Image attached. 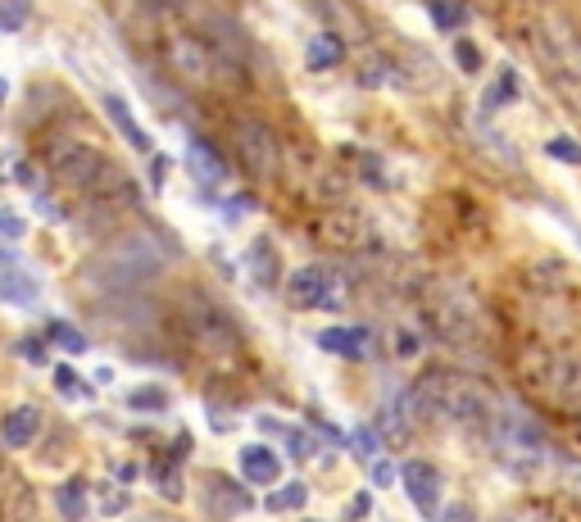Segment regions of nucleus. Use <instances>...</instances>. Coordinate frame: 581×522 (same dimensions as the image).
<instances>
[{"label": "nucleus", "instance_id": "obj_12", "mask_svg": "<svg viewBox=\"0 0 581 522\" xmlns=\"http://www.w3.org/2000/svg\"><path fill=\"white\" fill-rule=\"evenodd\" d=\"M400 482H404V491H409V500H414V509L423 513V518H441V473H436V463L409 459L400 468Z\"/></svg>", "mask_w": 581, "mask_h": 522}, {"label": "nucleus", "instance_id": "obj_25", "mask_svg": "<svg viewBox=\"0 0 581 522\" xmlns=\"http://www.w3.org/2000/svg\"><path fill=\"white\" fill-rule=\"evenodd\" d=\"M0 300L5 305H32L37 300V282L28 273H0Z\"/></svg>", "mask_w": 581, "mask_h": 522}, {"label": "nucleus", "instance_id": "obj_37", "mask_svg": "<svg viewBox=\"0 0 581 522\" xmlns=\"http://www.w3.org/2000/svg\"><path fill=\"white\" fill-rule=\"evenodd\" d=\"M128 500H132L128 491H105V500H100V513H109V518H114V513L128 509Z\"/></svg>", "mask_w": 581, "mask_h": 522}, {"label": "nucleus", "instance_id": "obj_30", "mask_svg": "<svg viewBox=\"0 0 581 522\" xmlns=\"http://www.w3.org/2000/svg\"><path fill=\"white\" fill-rule=\"evenodd\" d=\"M286 445H291V454H296V459H314V454H323L318 436L314 432H296V427H286Z\"/></svg>", "mask_w": 581, "mask_h": 522}, {"label": "nucleus", "instance_id": "obj_19", "mask_svg": "<svg viewBox=\"0 0 581 522\" xmlns=\"http://www.w3.org/2000/svg\"><path fill=\"white\" fill-rule=\"evenodd\" d=\"M241 473L246 482H259V486H273L282 477V454L273 445H246L241 450Z\"/></svg>", "mask_w": 581, "mask_h": 522}, {"label": "nucleus", "instance_id": "obj_6", "mask_svg": "<svg viewBox=\"0 0 581 522\" xmlns=\"http://www.w3.org/2000/svg\"><path fill=\"white\" fill-rule=\"evenodd\" d=\"M164 64H168V73L182 78L187 87H214V82H223L227 73H237L223 50L209 46L200 32H187V28L164 32Z\"/></svg>", "mask_w": 581, "mask_h": 522}, {"label": "nucleus", "instance_id": "obj_5", "mask_svg": "<svg viewBox=\"0 0 581 522\" xmlns=\"http://www.w3.org/2000/svg\"><path fill=\"white\" fill-rule=\"evenodd\" d=\"M532 50L536 64H541L545 82L554 87V96L581 119V37L568 19L559 14H545L532 23Z\"/></svg>", "mask_w": 581, "mask_h": 522}, {"label": "nucleus", "instance_id": "obj_44", "mask_svg": "<svg viewBox=\"0 0 581 522\" xmlns=\"http://www.w3.org/2000/svg\"><path fill=\"white\" fill-rule=\"evenodd\" d=\"M0 232H5V237H23V218L0 214Z\"/></svg>", "mask_w": 581, "mask_h": 522}, {"label": "nucleus", "instance_id": "obj_16", "mask_svg": "<svg viewBox=\"0 0 581 522\" xmlns=\"http://www.w3.org/2000/svg\"><path fill=\"white\" fill-rule=\"evenodd\" d=\"M305 5L323 19V28H332V32L350 28L355 37H364V32H368V19H364V10H359L355 0H305Z\"/></svg>", "mask_w": 581, "mask_h": 522}, {"label": "nucleus", "instance_id": "obj_39", "mask_svg": "<svg viewBox=\"0 0 581 522\" xmlns=\"http://www.w3.org/2000/svg\"><path fill=\"white\" fill-rule=\"evenodd\" d=\"M55 382L64 386V395H87V391H82V382H78V377H73V368H69V364H60V368H55Z\"/></svg>", "mask_w": 581, "mask_h": 522}, {"label": "nucleus", "instance_id": "obj_36", "mask_svg": "<svg viewBox=\"0 0 581 522\" xmlns=\"http://www.w3.org/2000/svg\"><path fill=\"white\" fill-rule=\"evenodd\" d=\"M559 473L568 477V486H572V491L581 495V459H572V454H563V459H559Z\"/></svg>", "mask_w": 581, "mask_h": 522}, {"label": "nucleus", "instance_id": "obj_43", "mask_svg": "<svg viewBox=\"0 0 581 522\" xmlns=\"http://www.w3.org/2000/svg\"><path fill=\"white\" fill-rule=\"evenodd\" d=\"M436 522H477V513H473V504H463V500H459L450 513H441Z\"/></svg>", "mask_w": 581, "mask_h": 522}, {"label": "nucleus", "instance_id": "obj_14", "mask_svg": "<svg viewBox=\"0 0 581 522\" xmlns=\"http://www.w3.org/2000/svg\"><path fill=\"white\" fill-rule=\"evenodd\" d=\"M200 504H205L209 518H237V513L250 509V495L241 491L237 482H227V477L218 473H205V482H200Z\"/></svg>", "mask_w": 581, "mask_h": 522}, {"label": "nucleus", "instance_id": "obj_47", "mask_svg": "<svg viewBox=\"0 0 581 522\" xmlns=\"http://www.w3.org/2000/svg\"><path fill=\"white\" fill-rule=\"evenodd\" d=\"M368 504H373V495H368V491H359V495H355V509H350V518H364V513H368Z\"/></svg>", "mask_w": 581, "mask_h": 522}, {"label": "nucleus", "instance_id": "obj_2", "mask_svg": "<svg viewBox=\"0 0 581 522\" xmlns=\"http://www.w3.org/2000/svg\"><path fill=\"white\" fill-rule=\"evenodd\" d=\"M164 273V250L150 237H119L82 264V286L96 296H132Z\"/></svg>", "mask_w": 581, "mask_h": 522}, {"label": "nucleus", "instance_id": "obj_33", "mask_svg": "<svg viewBox=\"0 0 581 522\" xmlns=\"http://www.w3.org/2000/svg\"><path fill=\"white\" fill-rule=\"evenodd\" d=\"M545 155H550V159H563V164H581V146H577V141H568V137L545 141Z\"/></svg>", "mask_w": 581, "mask_h": 522}, {"label": "nucleus", "instance_id": "obj_38", "mask_svg": "<svg viewBox=\"0 0 581 522\" xmlns=\"http://www.w3.org/2000/svg\"><path fill=\"white\" fill-rule=\"evenodd\" d=\"M350 445H355V450L364 454V459H377V441H373V427H359V432H355V441H350Z\"/></svg>", "mask_w": 581, "mask_h": 522}, {"label": "nucleus", "instance_id": "obj_27", "mask_svg": "<svg viewBox=\"0 0 581 522\" xmlns=\"http://www.w3.org/2000/svg\"><path fill=\"white\" fill-rule=\"evenodd\" d=\"M513 96H518V78H513V69H500V73H495V82L486 87L482 109L491 114V109H500V105H513Z\"/></svg>", "mask_w": 581, "mask_h": 522}, {"label": "nucleus", "instance_id": "obj_28", "mask_svg": "<svg viewBox=\"0 0 581 522\" xmlns=\"http://www.w3.org/2000/svg\"><path fill=\"white\" fill-rule=\"evenodd\" d=\"M305 500H309V491H305L300 482H291V486H282V491H268L264 509H268V513H291V509H300Z\"/></svg>", "mask_w": 581, "mask_h": 522}, {"label": "nucleus", "instance_id": "obj_34", "mask_svg": "<svg viewBox=\"0 0 581 522\" xmlns=\"http://www.w3.org/2000/svg\"><path fill=\"white\" fill-rule=\"evenodd\" d=\"M159 491L168 495V500H182V477H178V468L168 463V468H159Z\"/></svg>", "mask_w": 581, "mask_h": 522}, {"label": "nucleus", "instance_id": "obj_18", "mask_svg": "<svg viewBox=\"0 0 581 522\" xmlns=\"http://www.w3.org/2000/svg\"><path fill=\"white\" fill-rule=\"evenodd\" d=\"M368 341H373V336H368V327H323V332H318V345H323L327 355H341V359H364L368 355Z\"/></svg>", "mask_w": 581, "mask_h": 522}, {"label": "nucleus", "instance_id": "obj_32", "mask_svg": "<svg viewBox=\"0 0 581 522\" xmlns=\"http://www.w3.org/2000/svg\"><path fill=\"white\" fill-rule=\"evenodd\" d=\"M454 60H459L463 73H477L482 69V50H477L468 37H454Z\"/></svg>", "mask_w": 581, "mask_h": 522}, {"label": "nucleus", "instance_id": "obj_11", "mask_svg": "<svg viewBox=\"0 0 581 522\" xmlns=\"http://www.w3.org/2000/svg\"><path fill=\"white\" fill-rule=\"evenodd\" d=\"M187 332H191V341H196L200 350H218L223 359L237 355V332H232L227 314H223V309H214V305H205V300H191Z\"/></svg>", "mask_w": 581, "mask_h": 522}, {"label": "nucleus", "instance_id": "obj_15", "mask_svg": "<svg viewBox=\"0 0 581 522\" xmlns=\"http://www.w3.org/2000/svg\"><path fill=\"white\" fill-rule=\"evenodd\" d=\"M187 164H191V173H196V182L205 191H214V187H223L227 178H232V168H227V159L218 155L214 146H209L205 137H191V146H187Z\"/></svg>", "mask_w": 581, "mask_h": 522}, {"label": "nucleus", "instance_id": "obj_8", "mask_svg": "<svg viewBox=\"0 0 581 522\" xmlns=\"http://www.w3.org/2000/svg\"><path fill=\"white\" fill-rule=\"evenodd\" d=\"M491 441L500 445L513 463H550V459H559L554 445L545 441V427L536 423L518 400L500 404V414H495V423H491Z\"/></svg>", "mask_w": 581, "mask_h": 522}, {"label": "nucleus", "instance_id": "obj_41", "mask_svg": "<svg viewBox=\"0 0 581 522\" xmlns=\"http://www.w3.org/2000/svg\"><path fill=\"white\" fill-rule=\"evenodd\" d=\"M223 209H227V218H237V214H246V209H255V196H246V191H241V196H227Z\"/></svg>", "mask_w": 581, "mask_h": 522}, {"label": "nucleus", "instance_id": "obj_49", "mask_svg": "<svg viewBox=\"0 0 581 522\" xmlns=\"http://www.w3.org/2000/svg\"><path fill=\"white\" fill-rule=\"evenodd\" d=\"M5 91H10V82H5V78H0V100H5Z\"/></svg>", "mask_w": 581, "mask_h": 522}, {"label": "nucleus", "instance_id": "obj_10", "mask_svg": "<svg viewBox=\"0 0 581 522\" xmlns=\"http://www.w3.org/2000/svg\"><path fill=\"white\" fill-rule=\"evenodd\" d=\"M286 296H291L296 309H327V314H336V309H345V277L332 264H305L291 273Z\"/></svg>", "mask_w": 581, "mask_h": 522}, {"label": "nucleus", "instance_id": "obj_20", "mask_svg": "<svg viewBox=\"0 0 581 522\" xmlns=\"http://www.w3.org/2000/svg\"><path fill=\"white\" fill-rule=\"evenodd\" d=\"M305 60H309V69H318V73L336 69V64L345 60V41H341V32H332V28L314 32V37H309V46H305Z\"/></svg>", "mask_w": 581, "mask_h": 522}, {"label": "nucleus", "instance_id": "obj_13", "mask_svg": "<svg viewBox=\"0 0 581 522\" xmlns=\"http://www.w3.org/2000/svg\"><path fill=\"white\" fill-rule=\"evenodd\" d=\"M423 423V404H418V391L414 386H404V391H395L391 400L377 409V432L386 436V441H404V436L414 432V427Z\"/></svg>", "mask_w": 581, "mask_h": 522}, {"label": "nucleus", "instance_id": "obj_42", "mask_svg": "<svg viewBox=\"0 0 581 522\" xmlns=\"http://www.w3.org/2000/svg\"><path fill=\"white\" fill-rule=\"evenodd\" d=\"M37 209H41L46 223H60V218H64V205H60V200H50V196H37Z\"/></svg>", "mask_w": 581, "mask_h": 522}, {"label": "nucleus", "instance_id": "obj_3", "mask_svg": "<svg viewBox=\"0 0 581 522\" xmlns=\"http://www.w3.org/2000/svg\"><path fill=\"white\" fill-rule=\"evenodd\" d=\"M418 309H423V327L436 341H445V345H482L486 341V309L463 282L432 277L423 286V296H418Z\"/></svg>", "mask_w": 581, "mask_h": 522}, {"label": "nucleus", "instance_id": "obj_35", "mask_svg": "<svg viewBox=\"0 0 581 522\" xmlns=\"http://www.w3.org/2000/svg\"><path fill=\"white\" fill-rule=\"evenodd\" d=\"M368 477H373V486H391L400 473H395L386 459H373V463H368Z\"/></svg>", "mask_w": 581, "mask_h": 522}, {"label": "nucleus", "instance_id": "obj_22", "mask_svg": "<svg viewBox=\"0 0 581 522\" xmlns=\"http://www.w3.org/2000/svg\"><path fill=\"white\" fill-rule=\"evenodd\" d=\"M423 10L432 14V23L441 32H450V37H459V28L468 23V5H463V0H423Z\"/></svg>", "mask_w": 581, "mask_h": 522}, {"label": "nucleus", "instance_id": "obj_29", "mask_svg": "<svg viewBox=\"0 0 581 522\" xmlns=\"http://www.w3.org/2000/svg\"><path fill=\"white\" fill-rule=\"evenodd\" d=\"M28 23V0H0V32H19Z\"/></svg>", "mask_w": 581, "mask_h": 522}, {"label": "nucleus", "instance_id": "obj_9", "mask_svg": "<svg viewBox=\"0 0 581 522\" xmlns=\"http://www.w3.org/2000/svg\"><path fill=\"white\" fill-rule=\"evenodd\" d=\"M232 146H237L241 168L255 182H273L282 173V141H277V128L268 119H255V114L232 119Z\"/></svg>", "mask_w": 581, "mask_h": 522}, {"label": "nucleus", "instance_id": "obj_26", "mask_svg": "<svg viewBox=\"0 0 581 522\" xmlns=\"http://www.w3.org/2000/svg\"><path fill=\"white\" fill-rule=\"evenodd\" d=\"M46 341L60 345L64 355H82V350H87V336H82L73 323H64V318H50L46 323Z\"/></svg>", "mask_w": 581, "mask_h": 522}, {"label": "nucleus", "instance_id": "obj_17", "mask_svg": "<svg viewBox=\"0 0 581 522\" xmlns=\"http://www.w3.org/2000/svg\"><path fill=\"white\" fill-rule=\"evenodd\" d=\"M37 432H41V409H37V404H19V409H10L5 423H0V441L10 445V450H28V445L37 441Z\"/></svg>", "mask_w": 581, "mask_h": 522}, {"label": "nucleus", "instance_id": "obj_48", "mask_svg": "<svg viewBox=\"0 0 581 522\" xmlns=\"http://www.w3.org/2000/svg\"><path fill=\"white\" fill-rule=\"evenodd\" d=\"M114 477H119V482H132V477H137V463H114Z\"/></svg>", "mask_w": 581, "mask_h": 522}, {"label": "nucleus", "instance_id": "obj_24", "mask_svg": "<svg viewBox=\"0 0 581 522\" xmlns=\"http://www.w3.org/2000/svg\"><path fill=\"white\" fill-rule=\"evenodd\" d=\"M246 264H250V273L259 277V282L264 286H273L277 282V250H273V241H255V246H250V255H246Z\"/></svg>", "mask_w": 581, "mask_h": 522}, {"label": "nucleus", "instance_id": "obj_23", "mask_svg": "<svg viewBox=\"0 0 581 522\" xmlns=\"http://www.w3.org/2000/svg\"><path fill=\"white\" fill-rule=\"evenodd\" d=\"M87 482L82 477H69V482L55 491V504H60V513H64V522H82V513H87Z\"/></svg>", "mask_w": 581, "mask_h": 522}, {"label": "nucleus", "instance_id": "obj_1", "mask_svg": "<svg viewBox=\"0 0 581 522\" xmlns=\"http://www.w3.org/2000/svg\"><path fill=\"white\" fill-rule=\"evenodd\" d=\"M418 404H423V418L445 427H477V432H491L495 414H500V395L491 382L473 373H459V368H432L414 382Z\"/></svg>", "mask_w": 581, "mask_h": 522}, {"label": "nucleus", "instance_id": "obj_46", "mask_svg": "<svg viewBox=\"0 0 581 522\" xmlns=\"http://www.w3.org/2000/svg\"><path fill=\"white\" fill-rule=\"evenodd\" d=\"M14 182H23V187H32V182H37V173H32V164H14Z\"/></svg>", "mask_w": 581, "mask_h": 522}, {"label": "nucleus", "instance_id": "obj_40", "mask_svg": "<svg viewBox=\"0 0 581 522\" xmlns=\"http://www.w3.org/2000/svg\"><path fill=\"white\" fill-rule=\"evenodd\" d=\"M19 350H23V359H28V364H46V350H41L37 336H23Z\"/></svg>", "mask_w": 581, "mask_h": 522}, {"label": "nucleus", "instance_id": "obj_7", "mask_svg": "<svg viewBox=\"0 0 581 522\" xmlns=\"http://www.w3.org/2000/svg\"><path fill=\"white\" fill-rule=\"evenodd\" d=\"M522 377L550 404H559L568 414H581V355H572V350H527L522 355Z\"/></svg>", "mask_w": 581, "mask_h": 522}, {"label": "nucleus", "instance_id": "obj_50", "mask_svg": "<svg viewBox=\"0 0 581 522\" xmlns=\"http://www.w3.org/2000/svg\"><path fill=\"white\" fill-rule=\"evenodd\" d=\"M141 522H150V518H141Z\"/></svg>", "mask_w": 581, "mask_h": 522}, {"label": "nucleus", "instance_id": "obj_21", "mask_svg": "<svg viewBox=\"0 0 581 522\" xmlns=\"http://www.w3.org/2000/svg\"><path fill=\"white\" fill-rule=\"evenodd\" d=\"M100 100H105V114L114 119V128H119L123 137H128V146H132V150H150V137H146V128L137 123V114L128 109V100L114 96V91H109V96H100Z\"/></svg>", "mask_w": 581, "mask_h": 522}, {"label": "nucleus", "instance_id": "obj_4", "mask_svg": "<svg viewBox=\"0 0 581 522\" xmlns=\"http://www.w3.org/2000/svg\"><path fill=\"white\" fill-rule=\"evenodd\" d=\"M50 173H55V182L69 191H78V196L87 200H119V196H132V182L128 173H123L114 159L105 155V150L87 146V141H55L50 146Z\"/></svg>", "mask_w": 581, "mask_h": 522}, {"label": "nucleus", "instance_id": "obj_45", "mask_svg": "<svg viewBox=\"0 0 581 522\" xmlns=\"http://www.w3.org/2000/svg\"><path fill=\"white\" fill-rule=\"evenodd\" d=\"M150 5H155L159 14H182V10H187V0H150Z\"/></svg>", "mask_w": 581, "mask_h": 522}, {"label": "nucleus", "instance_id": "obj_31", "mask_svg": "<svg viewBox=\"0 0 581 522\" xmlns=\"http://www.w3.org/2000/svg\"><path fill=\"white\" fill-rule=\"evenodd\" d=\"M128 409H168V395L159 386H137L128 391Z\"/></svg>", "mask_w": 581, "mask_h": 522}]
</instances>
